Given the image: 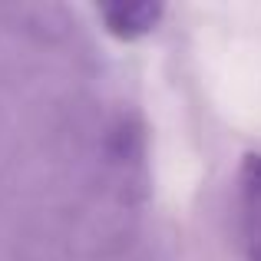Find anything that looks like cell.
<instances>
[{"mask_svg":"<svg viewBox=\"0 0 261 261\" xmlns=\"http://www.w3.org/2000/svg\"><path fill=\"white\" fill-rule=\"evenodd\" d=\"M238 235L245 261H261V152H245L235 178Z\"/></svg>","mask_w":261,"mask_h":261,"instance_id":"cell-1","label":"cell"},{"mask_svg":"<svg viewBox=\"0 0 261 261\" xmlns=\"http://www.w3.org/2000/svg\"><path fill=\"white\" fill-rule=\"evenodd\" d=\"M166 7L159 0H119V4H102L99 20L116 40H142L159 27Z\"/></svg>","mask_w":261,"mask_h":261,"instance_id":"cell-2","label":"cell"}]
</instances>
